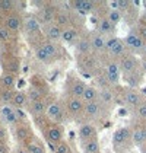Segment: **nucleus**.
I'll list each match as a JSON object with an SVG mask.
<instances>
[{
    "instance_id": "29",
    "label": "nucleus",
    "mask_w": 146,
    "mask_h": 153,
    "mask_svg": "<svg viewBox=\"0 0 146 153\" xmlns=\"http://www.w3.org/2000/svg\"><path fill=\"white\" fill-rule=\"evenodd\" d=\"M15 134H16V139L21 141H26L29 139V136H31V133H29V130L28 127H25V126H18L16 127V131H15Z\"/></svg>"
},
{
    "instance_id": "30",
    "label": "nucleus",
    "mask_w": 146,
    "mask_h": 153,
    "mask_svg": "<svg viewBox=\"0 0 146 153\" xmlns=\"http://www.w3.org/2000/svg\"><path fill=\"white\" fill-rule=\"evenodd\" d=\"M85 153H99V143L97 139H91V140L85 141Z\"/></svg>"
},
{
    "instance_id": "22",
    "label": "nucleus",
    "mask_w": 146,
    "mask_h": 153,
    "mask_svg": "<svg viewBox=\"0 0 146 153\" xmlns=\"http://www.w3.org/2000/svg\"><path fill=\"white\" fill-rule=\"evenodd\" d=\"M45 34H47V38H48L50 41H60L61 35H63V29L54 24V25H50L48 28H47V32Z\"/></svg>"
},
{
    "instance_id": "6",
    "label": "nucleus",
    "mask_w": 146,
    "mask_h": 153,
    "mask_svg": "<svg viewBox=\"0 0 146 153\" xmlns=\"http://www.w3.org/2000/svg\"><path fill=\"white\" fill-rule=\"evenodd\" d=\"M129 140H132V131L126 127H120L114 131L112 136V141L115 146H123L124 143H127Z\"/></svg>"
},
{
    "instance_id": "23",
    "label": "nucleus",
    "mask_w": 146,
    "mask_h": 153,
    "mask_svg": "<svg viewBox=\"0 0 146 153\" xmlns=\"http://www.w3.org/2000/svg\"><path fill=\"white\" fill-rule=\"evenodd\" d=\"M28 102V95L22 92V91H16L15 92V96H13L12 101V106L13 108H24Z\"/></svg>"
},
{
    "instance_id": "48",
    "label": "nucleus",
    "mask_w": 146,
    "mask_h": 153,
    "mask_svg": "<svg viewBox=\"0 0 146 153\" xmlns=\"http://www.w3.org/2000/svg\"><path fill=\"white\" fill-rule=\"evenodd\" d=\"M140 21H142V22H140V24L146 25V12H145V15H143V16H142V19H140Z\"/></svg>"
},
{
    "instance_id": "13",
    "label": "nucleus",
    "mask_w": 146,
    "mask_h": 153,
    "mask_svg": "<svg viewBox=\"0 0 146 153\" xmlns=\"http://www.w3.org/2000/svg\"><path fill=\"white\" fill-rule=\"evenodd\" d=\"M95 136V127L92 124H82L79 127V139L80 140H91Z\"/></svg>"
},
{
    "instance_id": "47",
    "label": "nucleus",
    "mask_w": 146,
    "mask_h": 153,
    "mask_svg": "<svg viewBox=\"0 0 146 153\" xmlns=\"http://www.w3.org/2000/svg\"><path fill=\"white\" fill-rule=\"evenodd\" d=\"M108 4L111 6V10H118V1H108Z\"/></svg>"
},
{
    "instance_id": "52",
    "label": "nucleus",
    "mask_w": 146,
    "mask_h": 153,
    "mask_svg": "<svg viewBox=\"0 0 146 153\" xmlns=\"http://www.w3.org/2000/svg\"><path fill=\"white\" fill-rule=\"evenodd\" d=\"M143 153H146V149H145V150H143Z\"/></svg>"
},
{
    "instance_id": "42",
    "label": "nucleus",
    "mask_w": 146,
    "mask_h": 153,
    "mask_svg": "<svg viewBox=\"0 0 146 153\" xmlns=\"http://www.w3.org/2000/svg\"><path fill=\"white\" fill-rule=\"evenodd\" d=\"M0 39L1 41H9L10 39V31L6 26H0Z\"/></svg>"
},
{
    "instance_id": "40",
    "label": "nucleus",
    "mask_w": 146,
    "mask_h": 153,
    "mask_svg": "<svg viewBox=\"0 0 146 153\" xmlns=\"http://www.w3.org/2000/svg\"><path fill=\"white\" fill-rule=\"evenodd\" d=\"M54 153H72V149L66 141H61L59 144H56V152Z\"/></svg>"
},
{
    "instance_id": "41",
    "label": "nucleus",
    "mask_w": 146,
    "mask_h": 153,
    "mask_svg": "<svg viewBox=\"0 0 146 153\" xmlns=\"http://www.w3.org/2000/svg\"><path fill=\"white\" fill-rule=\"evenodd\" d=\"M136 115L140 120H146V102H142L140 105L136 108Z\"/></svg>"
},
{
    "instance_id": "26",
    "label": "nucleus",
    "mask_w": 146,
    "mask_h": 153,
    "mask_svg": "<svg viewBox=\"0 0 146 153\" xmlns=\"http://www.w3.org/2000/svg\"><path fill=\"white\" fill-rule=\"evenodd\" d=\"M76 38H77V31L72 28V26H67V28H64L63 29V35H61V39L64 41V42H69V44H72L76 41Z\"/></svg>"
},
{
    "instance_id": "3",
    "label": "nucleus",
    "mask_w": 146,
    "mask_h": 153,
    "mask_svg": "<svg viewBox=\"0 0 146 153\" xmlns=\"http://www.w3.org/2000/svg\"><path fill=\"white\" fill-rule=\"evenodd\" d=\"M120 64V70H121L123 74H130V73H134L137 71V66H139V61L137 59L132 56V54H127L121 59V61L118 63Z\"/></svg>"
},
{
    "instance_id": "37",
    "label": "nucleus",
    "mask_w": 146,
    "mask_h": 153,
    "mask_svg": "<svg viewBox=\"0 0 146 153\" xmlns=\"http://www.w3.org/2000/svg\"><path fill=\"white\" fill-rule=\"evenodd\" d=\"M41 47L48 53V56L51 59H54V57L57 56V47H56L53 42H44V44H41Z\"/></svg>"
},
{
    "instance_id": "27",
    "label": "nucleus",
    "mask_w": 146,
    "mask_h": 153,
    "mask_svg": "<svg viewBox=\"0 0 146 153\" xmlns=\"http://www.w3.org/2000/svg\"><path fill=\"white\" fill-rule=\"evenodd\" d=\"M56 10L54 9H51V7H45V9H42L41 10V18H39V22L41 24H50V22H53L54 21V18H56Z\"/></svg>"
},
{
    "instance_id": "35",
    "label": "nucleus",
    "mask_w": 146,
    "mask_h": 153,
    "mask_svg": "<svg viewBox=\"0 0 146 153\" xmlns=\"http://www.w3.org/2000/svg\"><path fill=\"white\" fill-rule=\"evenodd\" d=\"M35 57H36V60H39V61H42V63H47V61H50V60H51V57L48 56V53H47V51H45L42 47L36 48Z\"/></svg>"
},
{
    "instance_id": "44",
    "label": "nucleus",
    "mask_w": 146,
    "mask_h": 153,
    "mask_svg": "<svg viewBox=\"0 0 146 153\" xmlns=\"http://www.w3.org/2000/svg\"><path fill=\"white\" fill-rule=\"evenodd\" d=\"M6 139H7V131L3 127H0V143H4Z\"/></svg>"
},
{
    "instance_id": "24",
    "label": "nucleus",
    "mask_w": 146,
    "mask_h": 153,
    "mask_svg": "<svg viewBox=\"0 0 146 153\" xmlns=\"http://www.w3.org/2000/svg\"><path fill=\"white\" fill-rule=\"evenodd\" d=\"M54 22H56L57 26H60L61 29H64V28H67V25H69V22H70V16H69V13L67 12L60 10V12L56 13Z\"/></svg>"
},
{
    "instance_id": "34",
    "label": "nucleus",
    "mask_w": 146,
    "mask_h": 153,
    "mask_svg": "<svg viewBox=\"0 0 146 153\" xmlns=\"http://www.w3.org/2000/svg\"><path fill=\"white\" fill-rule=\"evenodd\" d=\"M124 79H126V83L129 86H132V88L139 85V74H137V71L130 73V74H124Z\"/></svg>"
},
{
    "instance_id": "25",
    "label": "nucleus",
    "mask_w": 146,
    "mask_h": 153,
    "mask_svg": "<svg viewBox=\"0 0 146 153\" xmlns=\"http://www.w3.org/2000/svg\"><path fill=\"white\" fill-rule=\"evenodd\" d=\"M91 41L89 39H86V38H82V39H79L77 42H76V51L79 53V54H82V56H88L89 53H91Z\"/></svg>"
},
{
    "instance_id": "7",
    "label": "nucleus",
    "mask_w": 146,
    "mask_h": 153,
    "mask_svg": "<svg viewBox=\"0 0 146 153\" xmlns=\"http://www.w3.org/2000/svg\"><path fill=\"white\" fill-rule=\"evenodd\" d=\"M0 115L1 118L7 123V124H18L19 123V118L15 112V108L12 105H3L0 108Z\"/></svg>"
},
{
    "instance_id": "18",
    "label": "nucleus",
    "mask_w": 146,
    "mask_h": 153,
    "mask_svg": "<svg viewBox=\"0 0 146 153\" xmlns=\"http://www.w3.org/2000/svg\"><path fill=\"white\" fill-rule=\"evenodd\" d=\"M91 47L94 51H102L104 48L107 47V39L101 34H95L91 38Z\"/></svg>"
},
{
    "instance_id": "4",
    "label": "nucleus",
    "mask_w": 146,
    "mask_h": 153,
    "mask_svg": "<svg viewBox=\"0 0 146 153\" xmlns=\"http://www.w3.org/2000/svg\"><path fill=\"white\" fill-rule=\"evenodd\" d=\"M47 118L53 120L56 123H61L64 118V111L60 102H53L47 106Z\"/></svg>"
},
{
    "instance_id": "10",
    "label": "nucleus",
    "mask_w": 146,
    "mask_h": 153,
    "mask_svg": "<svg viewBox=\"0 0 146 153\" xmlns=\"http://www.w3.org/2000/svg\"><path fill=\"white\" fill-rule=\"evenodd\" d=\"M21 25H22V19H21L18 15L10 13V15H7V16L4 18V26H6L10 32L18 31V29L21 28Z\"/></svg>"
},
{
    "instance_id": "32",
    "label": "nucleus",
    "mask_w": 146,
    "mask_h": 153,
    "mask_svg": "<svg viewBox=\"0 0 146 153\" xmlns=\"http://www.w3.org/2000/svg\"><path fill=\"white\" fill-rule=\"evenodd\" d=\"M112 101V92L110 89H101L98 95V102L99 104H110Z\"/></svg>"
},
{
    "instance_id": "38",
    "label": "nucleus",
    "mask_w": 146,
    "mask_h": 153,
    "mask_svg": "<svg viewBox=\"0 0 146 153\" xmlns=\"http://www.w3.org/2000/svg\"><path fill=\"white\" fill-rule=\"evenodd\" d=\"M28 99L31 102H36V101H42V92L39 89H31L28 92Z\"/></svg>"
},
{
    "instance_id": "1",
    "label": "nucleus",
    "mask_w": 146,
    "mask_h": 153,
    "mask_svg": "<svg viewBox=\"0 0 146 153\" xmlns=\"http://www.w3.org/2000/svg\"><path fill=\"white\" fill-rule=\"evenodd\" d=\"M107 50H108V53L111 56H114V57H120L124 54V51H126V45H124V41H123L121 38H117V36H111L107 39Z\"/></svg>"
},
{
    "instance_id": "19",
    "label": "nucleus",
    "mask_w": 146,
    "mask_h": 153,
    "mask_svg": "<svg viewBox=\"0 0 146 153\" xmlns=\"http://www.w3.org/2000/svg\"><path fill=\"white\" fill-rule=\"evenodd\" d=\"M98 95H99V91H98L95 86H86L85 92H83V96H82V101H83L85 104L98 101Z\"/></svg>"
},
{
    "instance_id": "39",
    "label": "nucleus",
    "mask_w": 146,
    "mask_h": 153,
    "mask_svg": "<svg viewBox=\"0 0 146 153\" xmlns=\"http://www.w3.org/2000/svg\"><path fill=\"white\" fill-rule=\"evenodd\" d=\"M26 152L28 153H45V150H44V147L39 146L38 143H28Z\"/></svg>"
},
{
    "instance_id": "33",
    "label": "nucleus",
    "mask_w": 146,
    "mask_h": 153,
    "mask_svg": "<svg viewBox=\"0 0 146 153\" xmlns=\"http://www.w3.org/2000/svg\"><path fill=\"white\" fill-rule=\"evenodd\" d=\"M121 18L123 16H121V12H120V10H110L108 15H107V19H108L114 26L121 22Z\"/></svg>"
},
{
    "instance_id": "36",
    "label": "nucleus",
    "mask_w": 146,
    "mask_h": 153,
    "mask_svg": "<svg viewBox=\"0 0 146 153\" xmlns=\"http://www.w3.org/2000/svg\"><path fill=\"white\" fill-rule=\"evenodd\" d=\"M15 7V3L12 0H0V12L3 13H10Z\"/></svg>"
},
{
    "instance_id": "51",
    "label": "nucleus",
    "mask_w": 146,
    "mask_h": 153,
    "mask_svg": "<svg viewBox=\"0 0 146 153\" xmlns=\"http://www.w3.org/2000/svg\"><path fill=\"white\" fill-rule=\"evenodd\" d=\"M142 51H143V54L146 56V41H145V45H143V50H142Z\"/></svg>"
},
{
    "instance_id": "49",
    "label": "nucleus",
    "mask_w": 146,
    "mask_h": 153,
    "mask_svg": "<svg viewBox=\"0 0 146 153\" xmlns=\"http://www.w3.org/2000/svg\"><path fill=\"white\" fill-rule=\"evenodd\" d=\"M142 69H143V70H145V73H146V59L142 61Z\"/></svg>"
},
{
    "instance_id": "15",
    "label": "nucleus",
    "mask_w": 146,
    "mask_h": 153,
    "mask_svg": "<svg viewBox=\"0 0 146 153\" xmlns=\"http://www.w3.org/2000/svg\"><path fill=\"white\" fill-rule=\"evenodd\" d=\"M98 34H101V35H110V34H112L114 32V25L110 22L107 18H102V19H99V24H98Z\"/></svg>"
},
{
    "instance_id": "21",
    "label": "nucleus",
    "mask_w": 146,
    "mask_h": 153,
    "mask_svg": "<svg viewBox=\"0 0 146 153\" xmlns=\"http://www.w3.org/2000/svg\"><path fill=\"white\" fill-rule=\"evenodd\" d=\"M0 83H1L3 89H13V86H15V83H16V76H15L13 73L6 71V73L1 74Z\"/></svg>"
},
{
    "instance_id": "20",
    "label": "nucleus",
    "mask_w": 146,
    "mask_h": 153,
    "mask_svg": "<svg viewBox=\"0 0 146 153\" xmlns=\"http://www.w3.org/2000/svg\"><path fill=\"white\" fill-rule=\"evenodd\" d=\"M25 28H26L29 32H39V29H41V22H39L38 18L29 15V16L25 19Z\"/></svg>"
},
{
    "instance_id": "50",
    "label": "nucleus",
    "mask_w": 146,
    "mask_h": 153,
    "mask_svg": "<svg viewBox=\"0 0 146 153\" xmlns=\"http://www.w3.org/2000/svg\"><path fill=\"white\" fill-rule=\"evenodd\" d=\"M16 153H28V152H26V149H18Z\"/></svg>"
},
{
    "instance_id": "28",
    "label": "nucleus",
    "mask_w": 146,
    "mask_h": 153,
    "mask_svg": "<svg viewBox=\"0 0 146 153\" xmlns=\"http://www.w3.org/2000/svg\"><path fill=\"white\" fill-rule=\"evenodd\" d=\"M31 112L34 114V117L36 115H42L45 111H47V105L44 101H36V102H31Z\"/></svg>"
},
{
    "instance_id": "31",
    "label": "nucleus",
    "mask_w": 146,
    "mask_h": 153,
    "mask_svg": "<svg viewBox=\"0 0 146 153\" xmlns=\"http://www.w3.org/2000/svg\"><path fill=\"white\" fill-rule=\"evenodd\" d=\"M13 96H15V91L13 89H3L0 92V101L4 104V105H9L13 101Z\"/></svg>"
},
{
    "instance_id": "43",
    "label": "nucleus",
    "mask_w": 146,
    "mask_h": 153,
    "mask_svg": "<svg viewBox=\"0 0 146 153\" xmlns=\"http://www.w3.org/2000/svg\"><path fill=\"white\" fill-rule=\"evenodd\" d=\"M136 34L140 36L143 41H146V25L143 24H139V26H137V31H136Z\"/></svg>"
},
{
    "instance_id": "17",
    "label": "nucleus",
    "mask_w": 146,
    "mask_h": 153,
    "mask_svg": "<svg viewBox=\"0 0 146 153\" xmlns=\"http://www.w3.org/2000/svg\"><path fill=\"white\" fill-rule=\"evenodd\" d=\"M86 86H88V85H85V83L80 82V80H74V82L72 83V86H70V95H72V98L82 99Z\"/></svg>"
},
{
    "instance_id": "8",
    "label": "nucleus",
    "mask_w": 146,
    "mask_h": 153,
    "mask_svg": "<svg viewBox=\"0 0 146 153\" xmlns=\"http://www.w3.org/2000/svg\"><path fill=\"white\" fill-rule=\"evenodd\" d=\"M47 141L53 143V144H59L63 141V130L57 126L50 127L47 131Z\"/></svg>"
},
{
    "instance_id": "46",
    "label": "nucleus",
    "mask_w": 146,
    "mask_h": 153,
    "mask_svg": "<svg viewBox=\"0 0 146 153\" xmlns=\"http://www.w3.org/2000/svg\"><path fill=\"white\" fill-rule=\"evenodd\" d=\"M0 153H9V147L6 143H0Z\"/></svg>"
},
{
    "instance_id": "16",
    "label": "nucleus",
    "mask_w": 146,
    "mask_h": 153,
    "mask_svg": "<svg viewBox=\"0 0 146 153\" xmlns=\"http://www.w3.org/2000/svg\"><path fill=\"white\" fill-rule=\"evenodd\" d=\"M99 111H101V104H99L98 101L88 102V104H85V108H83L85 115L89 118H95L98 114H99Z\"/></svg>"
},
{
    "instance_id": "5",
    "label": "nucleus",
    "mask_w": 146,
    "mask_h": 153,
    "mask_svg": "<svg viewBox=\"0 0 146 153\" xmlns=\"http://www.w3.org/2000/svg\"><path fill=\"white\" fill-rule=\"evenodd\" d=\"M107 79H108L110 85H117L120 82V74H121V70H120V64L115 63V61H111L107 64Z\"/></svg>"
},
{
    "instance_id": "45",
    "label": "nucleus",
    "mask_w": 146,
    "mask_h": 153,
    "mask_svg": "<svg viewBox=\"0 0 146 153\" xmlns=\"http://www.w3.org/2000/svg\"><path fill=\"white\" fill-rule=\"evenodd\" d=\"M15 112H16V115H18L19 120H25L26 118V114L22 111V108H15Z\"/></svg>"
},
{
    "instance_id": "14",
    "label": "nucleus",
    "mask_w": 146,
    "mask_h": 153,
    "mask_svg": "<svg viewBox=\"0 0 146 153\" xmlns=\"http://www.w3.org/2000/svg\"><path fill=\"white\" fill-rule=\"evenodd\" d=\"M132 141L136 146H142L146 141V127H136L132 131Z\"/></svg>"
},
{
    "instance_id": "12",
    "label": "nucleus",
    "mask_w": 146,
    "mask_h": 153,
    "mask_svg": "<svg viewBox=\"0 0 146 153\" xmlns=\"http://www.w3.org/2000/svg\"><path fill=\"white\" fill-rule=\"evenodd\" d=\"M72 6L77 10L79 13H82V15H85V13H91L94 12V9H95V4L92 3V1H89V0H80V1H73Z\"/></svg>"
},
{
    "instance_id": "9",
    "label": "nucleus",
    "mask_w": 146,
    "mask_h": 153,
    "mask_svg": "<svg viewBox=\"0 0 146 153\" xmlns=\"http://www.w3.org/2000/svg\"><path fill=\"white\" fill-rule=\"evenodd\" d=\"M66 106H67V111L70 114H79L80 111H83L85 102L79 98H69L67 102H66Z\"/></svg>"
},
{
    "instance_id": "11",
    "label": "nucleus",
    "mask_w": 146,
    "mask_h": 153,
    "mask_svg": "<svg viewBox=\"0 0 146 153\" xmlns=\"http://www.w3.org/2000/svg\"><path fill=\"white\" fill-rule=\"evenodd\" d=\"M124 104H127L129 106H133V108H137V106L142 104L140 95L137 94L136 91H133V89H129L124 94Z\"/></svg>"
},
{
    "instance_id": "2",
    "label": "nucleus",
    "mask_w": 146,
    "mask_h": 153,
    "mask_svg": "<svg viewBox=\"0 0 146 153\" xmlns=\"http://www.w3.org/2000/svg\"><path fill=\"white\" fill-rule=\"evenodd\" d=\"M123 41H124L126 48H130V50H133V51H142V50H143V45H145V41L136 34V31H130L127 35L124 36Z\"/></svg>"
}]
</instances>
